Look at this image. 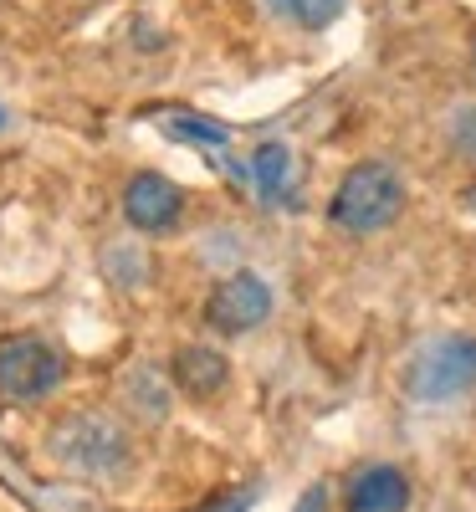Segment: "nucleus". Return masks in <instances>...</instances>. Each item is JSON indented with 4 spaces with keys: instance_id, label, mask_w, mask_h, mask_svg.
Returning a JSON list of instances; mask_svg holds the SVG:
<instances>
[{
    "instance_id": "obj_9",
    "label": "nucleus",
    "mask_w": 476,
    "mask_h": 512,
    "mask_svg": "<svg viewBox=\"0 0 476 512\" xmlns=\"http://www.w3.org/2000/svg\"><path fill=\"white\" fill-rule=\"evenodd\" d=\"M251 169H256V185H262V200H282L287 175H292V149L287 144H262L251 154Z\"/></svg>"
},
{
    "instance_id": "obj_2",
    "label": "nucleus",
    "mask_w": 476,
    "mask_h": 512,
    "mask_svg": "<svg viewBox=\"0 0 476 512\" xmlns=\"http://www.w3.org/2000/svg\"><path fill=\"white\" fill-rule=\"evenodd\" d=\"M400 216H405V180H400V169L384 164V159L354 164L328 200V221L349 236H379Z\"/></svg>"
},
{
    "instance_id": "obj_12",
    "label": "nucleus",
    "mask_w": 476,
    "mask_h": 512,
    "mask_svg": "<svg viewBox=\"0 0 476 512\" xmlns=\"http://www.w3.org/2000/svg\"><path fill=\"white\" fill-rule=\"evenodd\" d=\"M175 139H195V144H226V128L221 123H205V118H175L169 123Z\"/></svg>"
},
{
    "instance_id": "obj_15",
    "label": "nucleus",
    "mask_w": 476,
    "mask_h": 512,
    "mask_svg": "<svg viewBox=\"0 0 476 512\" xmlns=\"http://www.w3.org/2000/svg\"><path fill=\"white\" fill-rule=\"evenodd\" d=\"M466 62H471V82H476V36H471V52H466Z\"/></svg>"
},
{
    "instance_id": "obj_4",
    "label": "nucleus",
    "mask_w": 476,
    "mask_h": 512,
    "mask_svg": "<svg viewBox=\"0 0 476 512\" xmlns=\"http://www.w3.org/2000/svg\"><path fill=\"white\" fill-rule=\"evenodd\" d=\"M471 384H476V338H446V344L425 349L410 369V395L425 405L456 400Z\"/></svg>"
},
{
    "instance_id": "obj_8",
    "label": "nucleus",
    "mask_w": 476,
    "mask_h": 512,
    "mask_svg": "<svg viewBox=\"0 0 476 512\" xmlns=\"http://www.w3.org/2000/svg\"><path fill=\"white\" fill-rule=\"evenodd\" d=\"M169 374H175V384L190 395V400H210L226 390L231 379V364L221 349H205V344H185L175 359H169Z\"/></svg>"
},
{
    "instance_id": "obj_14",
    "label": "nucleus",
    "mask_w": 476,
    "mask_h": 512,
    "mask_svg": "<svg viewBox=\"0 0 476 512\" xmlns=\"http://www.w3.org/2000/svg\"><path fill=\"white\" fill-rule=\"evenodd\" d=\"M246 502H251V497H231V502H221V507H210V512H246Z\"/></svg>"
},
{
    "instance_id": "obj_13",
    "label": "nucleus",
    "mask_w": 476,
    "mask_h": 512,
    "mask_svg": "<svg viewBox=\"0 0 476 512\" xmlns=\"http://www.w3.org/2000/svg\"><path fill=\"white\" fill-rule=\"evenodd\" d=\"M292 512H328V487H323V482H313L308 492L297 497V507H292Z\"/></svg>"
},
{
    "instance_id": "obj_6",
    "label": "nucleus",
    "mask_w": 476,
    "mask_h": 512,
    "mask_svg": "<svg viewBox=\"0 0 476 512\" xmlns=\"http://www.w3.org/2000/svg\"><path fill=\"white\" fill-rule=\"evenodd\" d=\"M185 216V190L159 175V169H139V175H128L123 185V221L134 231H149V236H164L175 231Z\"/></svg>"
},
{
    "instance_id": "obj_1",
    "label": "nucleus",
    "mask_w": 476,
    "mask_h": 512,
    "mask_svg": "<svg viewBox=\"0 0 476 512\" xmlns=\"http://www.w3.org/2000/svg\"><path fill=\"white\" fill-rule=\"evenodd\" d=\"M52 456L67 466L72 477H118L134 461V441H128V425L108 410H67L52 425Z\"/></svg>"
},
{
    "instance_id": "obj_5",
    "label": "nucleus",
    "mask_w": 476,
    "mask_h": 512,
    "mask_svg": "<svg viewBox=\"0 0 476 512\" xmlns=\"http://www.w3.org/2000/svg\"><path fill=\"white\" fill-rule=\"evenodd\" d=\"M267 318H272V287L256 272H236L226 282H215V292L205 297V323L226 338L256 333Z\"/></svg>"
},
{
    "instance_id": "obj_11",
    "label": "nucleus",
    "mask_w": 476,
    "mask_h": 512,
    "mask_svg": "<svg viewBox=\"0 0 476 512\" xmlns=\"http://www.w3.org/2000/svg\"><path fill=\"white\" fill-rule=\"evenodd\" d=\"M343 6H349V0H287L292 21H297V26H308V31H323V26H333V21L343 16Z\"/></svg>"
},
{
    "instance_id": "obj_7",
    "label": "nucleus",
    "mask_w": 476,
    "mask_h": 512,
    "mask_svg": "<svg viewBox=\"0 0 476 512\" xmlns=\"http://www.w3.org/2000/svg\"><path fill=\"white\" fill-rule=\"evenodd\" d=\"M410 507V477L389 461L359 466L343 487V512H405Z\"/></svg>"
},
{
    "instance_id": "obj_10",
    "label": "nucleus",
    "mask_w": 476,
    "mask_h": 512,
    "mask_svg": "<svg viewBox=\"0 0 476 512\" xmlns=\"http://www.w3.org/2000/svg\"><path fill=\"white\" fill-rule=\"evenodd\" d=\"M446 139H451L456 159L476 169V103H461V108L451 113V123H446Z\"/></svg>"
},
{
    "instance_id": "obj_3",
    "label": "nucleus",
    "mask_w": 476,
    "mask_h": 512,
    "mask_svg": "<svg viewBox=\"0 0 476 512\" xmlns=\"http://www.w3.org/2000/svg\"><path fill=\"white\" fill-rule=\"evenodd\" d=\"M62 384V354L36 333H6L0 338V400L31 405L47 400Z\"/></svg>"
}]
</instances>
